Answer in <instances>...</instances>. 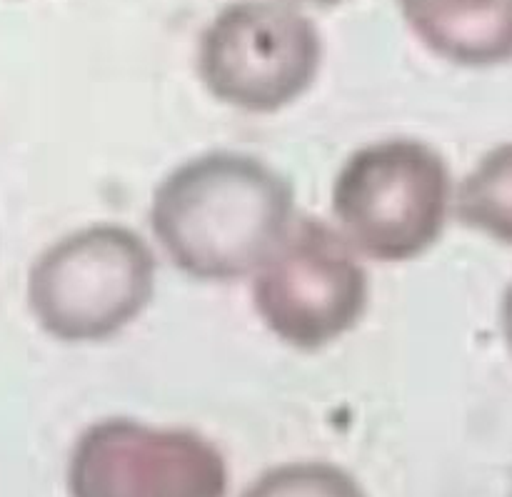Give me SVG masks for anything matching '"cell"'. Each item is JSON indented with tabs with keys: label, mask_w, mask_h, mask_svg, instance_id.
Listing matches in <instances>:
<instances>
[{
	"label": "cell",
	"mask_w": 512,
	"mask_h": 497,
	"mask_svg": "<svg viewBox=\"0 0 512 497\" xmlns=\"http://www.w3.org/2000/svg\"><path fill=\"white\" fill-rule=\"evenodd\" d=\"M295 218L290 180L238 150H210L175 165L153 190L148 210L165 258L198 283L255 275Z\"/></svg>",
	"instance_id": "obj_1"
},
{
	"label": "cell",
	"mask_w": 512,
	"mask_h": 497,
	"mask_svg": "<svg viewBox=\"0 0 512 497\" xmlns=\"http://www.w3.org/2000/svg\"><path fill=\"white\" fill-rule=\"evenodd\" d=\"M158 263L140 233L95 223L55 240L30 265L28 310L58 343L95 345L118 338L148 310Z\"/></svg>",
	"instance_id": "obj_2"
},
{
	"label": "cell",
	"mask_w": 512,
	"mask_h": 497,
	"mask_svg": "<svg viewBox=\"0 0 512 497\" xmlns=\"http://www.w3.org/2000/svg\"><path fill=\"white\" fill-rule=\"evenodd\" d=\"M448 160L418 138H385L355 150L330 193L335 228L360 258L410 263L438 245L453 215Z\"/></svg>",
	"instance_id": "obj_3"
},
{
	"label": "cell",
	"mask_w": 512,
	"mask_h": 497,
	"mask_svg": "<svg viewBox=\"0 0 512 497\" xmlns=\"http://www.w3.org/2000/svg\"><path fill=\"white\" fill-rule=\"evenodd\" d=\"M368 303L370 280L358 250L318 215L295 218L253 275L260 323L300 353L330 348L353 333Z\"/></svg>",
	"instance_id": "obj_4"
},
{
	"label": "cell",
	"mask_w": 512,
	"mask_h": 497,
	"mask_svg": "<svg viewBox=\"0 0 512 497\" xmlns=\"http://www.w3.org/2000/svg\"><path fill=\"white\" fill-rule=\"evenodd\" d=\"M323 38L288 0H235L198 43V75L210 95L250 115L298 103L320 73Z\"/></svg>",
	"instance_id": "obj_5"
},
{
	"label": "cell",
	"mask_w": 512,
	"mask_h": 497,
	"mask_svg": "<svg viewBox=\"0 0 512 497\" xmlns=\"http://www.w3.org/2000/svg\"><path fill=\"white\" fill-rule=\"evenodd\" d=\"M65 483L70 497H228L230 465L198 430L115 415L78 435Z\"/></svg>",
	"instance_id": "obj_6"
},
{
	"label": "cell",
	"mask_w": 512,
	"mask_h": 497,
	"mask_svg": "<svg viewBox=\"0 0 512 497\" xmlns=\"http://www.w3.org/2000/svg\"><path fill=\"white\" fill-rule=\"evenodd\" d=\"M415 38L463 68L512 60V0H398Z\"/></svg>",
	"instance_id": "obj_7"
},
{
	"label": "cell",
	"mask_w": 512,
	"mask_h": 497,
	"mask_svg": "<svg viewBox=\"0 0 512 497\" xmlns=\"http://www.w3.org/2000/svg\"><path fill=\"white\" fill-rule=\"evenodd\" d=\"M455 218L468 230L512 248V143H500L455 188Z\"/></svg>",
	"instance_id": "obj_8"
},
{
	"label": "cell",
	"mask_w": 512,
	"mask_h": 497,
	"mask_svg": "<svg viewBox=\"0 0 512 497\" xmlns=\"http://www.w3.org/2000/svg\"><path fill=\"white\" fill-rule=\"evenodd\" d=\"M240 497H368L353 473L325 460L275 465Z\"/></svg>",
	"instance_id": "obj_9"
},
{
	"label": "cell",
	"mask_w": 512,
	"mask_h": 497,
	"mask_svg": "<svg viewBox=\"0 0 512 497\" xmlns=\"http://www.w3.org/2000/svg\"><path fill=\"white\" fill-rule=\"evenodd\" d=\"M500 330H503L505 345L512 355V283L505 288L503 300H500Z\"/></svg>",
	"instance_id": "obj_10"
},
{
	"label": "cell",
	"mask_w": 512,
	"mask_h": 497,
	"mask_svg": "<svg viewBox=\"0 0 512 497\" xmlns=\"http://www.w3.org/2000/svg\"><path fill=\"white\" fill-rule=\"evenodd\" d=\"M293 5H315V8H330V5H340L345 0H288Z\"/></svg>",
	"instance_id": "obj_11"
},
{
	"label": "cell",
	"mask_w": 512,
	"mask_h": 497,
	"mask_svg": "<svg viewBox=\"0 0 512 497\" xmlns=\"http://www.w3.org/2000/svg\"><path fill=\"white\" fill-rule=\"evenodd\" d=\"M510 497H512V495H510Z\"/></svg>",
	"instance_id": "obj_12"
}]
</instances>
